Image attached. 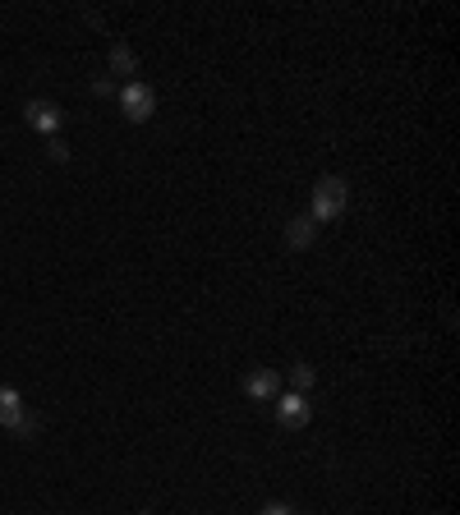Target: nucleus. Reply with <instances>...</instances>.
<instances>
[{
    "mask_svg": "<svg viewBox=\"0 0 460 515\" xmlns=\"http://www.w3.org/2000/svg\"><path fill=\"white\" fill-rule=\"evenodd\" d=\"M262 515H295V511H290V506H286V502H272V506H267V511H262Z\"/></svg>",
    "mask_w": 460,
    "mask_h": 515,
    "instance_id": "nucleus-12",
    "label": "nucleus"
},
{
    "mask_svg": "<svg viewBox=\"0 0 460 515\" xmlns=\"http://www.w3.org/2000/svg\"><path fill=\"white\" fill-rule=\"evenodd\" d=\"M93 93H97V97H111V93H116V84H111L106 74H97V78H93Z\"/></svg>",
    "mask_w": 460,
    "mask_h": 515,
    "instance_id": "nucleus-10",
    "label": "nucleus"
},
{
    "mask_svg": "<svg viewBox=\"0 0 460 515\" xmlns=\"http://www.w3.org/2000/svg\"><path fill=\"white\" fill-rule=\"evenodd\" d=\"M277 419H281V428H304V423L313 419V410H309L304 396L286 391V396H277Z\"/></svg>",
    "mask_w": 460,
    "mask_h": 515,
    "instance_id": "nucleus-5",
    "label": "nucleus"
},
{
    "mask_svg": "<svg viewBox=\"0 0 460 515\" xmlns=\"http://www.w3.org/2000/svg\"><path fill=\"white\" fill-rule=\"evenodd\" d=\"M23 120H28L37 133H56V129H61V120H65V111H61L56 101L37 97V101H28V106H23Z\"/></svg>",
    "mask_w": 460,
    "mask_h": 515,
    "instance_id": "nucleus-4",
    "label": "nucleus"
},
{
    "mask_svg": "<svg viewBox=\"0 0 460 515\" xmlns=\"http://www.w3.org/2000/svg\"><path fill=\"white\" fill-rule=\"evenodd\" d=\"M245 391H249L254 400H277V396H281V373H277V368L249 373V377H245Z\"/></svg>",
    "mask_w": 460,
    "mask_h": 515,
    "instance_id": "nucleus-6",
    "label": "nucleus"
},
{
    "mask_svg": "<svg viewBox=\"0 0 460 515\" xmlns=\"http://www.w3.org/2000/svg\"><path fill=\"white\" fill-rule=\"evenodd\" d=\"M345 203H350V189H345V180L341 175H322L318 180V189H313V221L322 226V221H336V216L345 212Z\"/></svg>",
    "mask_w": 460,
    "mask_h": 515,
    "instance_id": "nucleus-1",
    "label": "nucleus"
},
{
    "mask_svg": "<svg viewBox=\"0 0 460 515\" xmlns=\"http://www.w3.org/2000/svg\"><path fill=\"white\" fill-rule=\"evenodd\" d=\"M290 382H295V396H304V391L313 387V368H309V364H295V368H290Z\"/></svg>",
    "mask_w": 460,
    "mask_h": 515,
    "instance_id": "nucleus-9",
    "label": "nucleus"
},
{
    "mask_svg": "<svg viewBox=\"0 0 460 515\" xmlns=\"http://www.w3.org/2000/svg\"><path fill=\"white\" fill-rule=\"evenodd\" d=\"M0 423L14 428V432H33L37 423L28 419V405H23V396L14 387H0Z\"/></svg>",
    "mask_w": 460,
    "mask_h": 515,
    "instance_id": "nucleus-3",
    "label": "nucleus"
},
{
    "mask_svg": "<svg viewBox=\"0 0 460 515\" xmlns=\"http://www.w3.org/2000/svg\"><path fill=\"white\" fill-rule=\"evenodd\" d=\"M313 235H318V221H313L309 212H304V216H290V221H286V244H290V249H309Z\"/></svg>",
    "mask_w": 460,
    "mask_h": 515,
    "instance_id": "nucleus-7",
    "label": "nucleus"
},
{
    "mask_svg": "<svg viewBox=\"0 0 460 515\" xmlns=\"http://www.w3.org/2000/svg\"><path fill=\"white\" fill-rule=\"evenodd\" d=\"M120 106H125V120H133V125H143V120H152V111H157V93L148 88V84H125L120 88Z\"/></svg>",
    "mask_w": 460,
    "mask_h": 515,
    "instance_id": "nucleus-2",
    "label": "nucleus"
},
{
    "mask_svg": "<svg viewBox=\"0 0 460 515\" xmlns=\"http://www.w3.org/2000/svg\"><path fill=\"white\" fill-rule=\"evenodd\" d=\"M106 65H111L116 74H139V60H133V51H129L125 42L111 46V60H106Z\"/></svg>",
    "mask_w": 460,
    "mask_h": 515,
    "instance_id": "nucleus-8",
    "label": "nucleus"
},
{
    "mask_svg": "<svg viewBox=\"0 0 460 515\" xmlns=\"http://www.w3.org/2000/svg\"><path fill=\"white\" fill-rule=\"evenodd\" d=\"M46 152H51V161H69V148H65V143H56V139L46 143Z\"/></svg>",
    "mask_w": 460,
    "mask_h": 515,
    "instance_id": "nucleus-11",
    "label": "nucleus"
}]
</instances>
